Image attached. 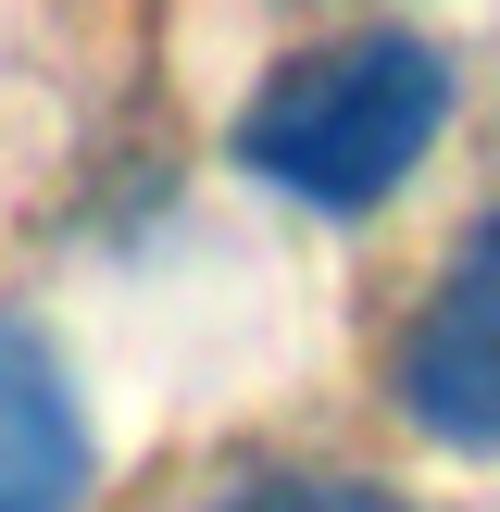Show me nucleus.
Listing matches in <instances>:
<instances>
[{
	"instance_id": "4",
	"label": "nucleus",
	"mask_w": 500,
	"mask_h": 512,
	"mask_svg": "<svg viewBox=\"0 0 500 512\" xmlns=\"http://www.w3.org/2000/svg\"><path fill=\"white\" fill-rule=\"evenodd\" d=\"M200 512H400V500L363 488V475H238V488H213Z\"/></svg>"
},
{
	"instance_id": "3",
	"label": "nucleus",
	"mask_w": 500,
	"mask_h": 512,
	"mask_svg": "<svg viewBox=\"0 0 500 512\" xmlns=\"http://www.w3.org/2000/svg\"><path fill=\"white\" fill-rule=\"evenodd\" d=\"M88 488H100V438L63 350L0 313V512H88Z\"/></svg>"
},
{
	"instance_id": "1",
	"label": "nucleus",
	"mask_w": 500,
	"mask_h": 512,
	"mask_svg": "<svg viewBox=\"0 0 500 512\" xmlns=\"http://www.w3.org/2000/svg\"><path fill=\"white\" fill-rule=\"evenodd\" d=\"M438 125H450V50L400 38V25H363V38L300 50L238 113V163L263 188H288L300 213H375L438 150Z\"/></svg>"
},
{
	"instance_id": "2",
	"label": "nucleus",
	"mask_w": 500,
	"mask_h": 512,
	"mask_svg": "<svg viewBox=\"0 0 500 512\" xmlns=\"http://www.w3.org/2000/svg\"><path fill=\"white\" fill-rule=\"evenodd\" d=\"M400 413L438 450H500V213L425 288L413 338H400Z\"/></svg>"
}]
</instances>
